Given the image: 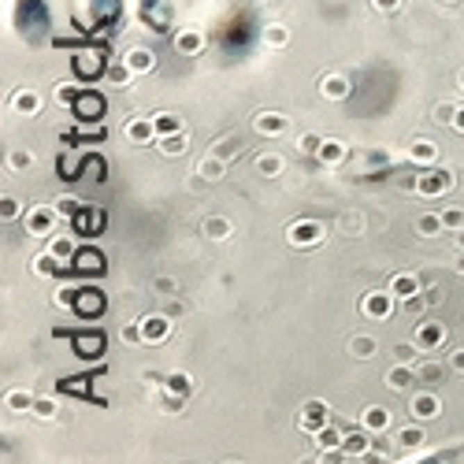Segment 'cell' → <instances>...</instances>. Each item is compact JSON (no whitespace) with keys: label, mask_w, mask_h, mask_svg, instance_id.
<instances>
[{"label":"cell","mask_w":464,"mask_h":464,"mask_svg":"<svg viewBox=\"0 0 464 464\" xmlns=\"http://www.w3.org/2000/svg\"><path fill=\"white\" fill-rule=\"evenodd\" d=\"M342 438H345V435H342L338 427H331V424L320 427L316 435H312V442L320 446V453H338V449H342Z\"/></svg>","instance_id":"cell-28"},{"label":"cell","mask_w":464,"mask_h":464,"mask_svg":"<svg viewBox=\"0 0 464 464\" xmlns=\"http://www.w3.org/2000/svg\"><path fill=\"white\" fill-rule=\"evenodd\" d=\"M345 156H349V145L342 138H323L316 149V164H323V167H338Z\"/></svg>","instance_id":"cell-13"},{"label":"cell","mask_w":464,"mask_h":464,"mask_svg":"<svg viewBox=\"0 0 464 464\" xmlns=\"http://www.w3.org/2000/svg\"><path fill=\"white\" fill-rule=\"evenodd\" d=\"M123 134H126V142L131 145H156V123H153V115H142V119H126L123 126Z\"/></svg>","instance_id":"cell-12"},{"label":"cell","mask_w":464,"mask_h":464,"mask_svg":"<svg viewBox=\"0 0 464 464\" xmlns=\"http://www.w3.org/2000/svg\"><path fill=\"white\" fill-rule=\"evenodd\" d=\"M390 294H394L397 301H408V297L424 294V286H420V275H413V272L394 275V279H390Z\"/></svg>","instance_id":"cell-21"},{"label":"cell","mask_w":464,"mask_h":464,"mask_svg":"<svg viewBox=\"0 0 464 464\" xmlns=\"http://www.w3.org/2000/svg\"><path fill=\"white\" fill-rule=\"evenodd\" d=\"M175 52L179 56H201L204 52V34L201 30H179L175 34Z\"/></svg>","instance_id":"cell-23"},{"label":"cell","mask_w":464,"mask_h":464,"mask_svg":"<svg viewBox=\"0 0 464 464\" xmlns=\"http://www.w3.org/2000/svg\"><path fill=\"white\" fill-rule=\"evenodd\" d=\"M361 226H364V219L357 212H345L342 219H338V231H345V234H361Z\"/></svg>","instance_id":"cell-52"},{"label":"cell","mask_w":464,"mask_h":464,"mask_svg":"<svg viewBox=\"0 0 464 464\" xmlns=\"http://www.w3.org/2000/svg\"><path fill=\"white\" fill-rule=\"evenodd\" d=\"M383 383H386V390H394V394H408V390H413V386L420 383V375H416V368H413V364L397 361L394 368L383 375Z\"/></svg>","instance_id":"cell-10"},{"label":"cell","mask_w":464,"mask_h":464,"mask_svg":"<svg viewBox=\"0 0 464 464\" xmlns=\"http://www.w3.org/2000/svg\"><path fill=\"white\" fill-rule=\"evenodd\" d=\"M74 71L90 78V74L101 71V56H97V52H78V56H74Z\"/></svg>","instance_id":"cell-41"},{"label":"cell","mask_w":464,"mask_h":464,"mask_svg":"<svg viewBox=\"0 0 464 464\" xmlns=\"http://www.w3.org/2000/svg\"><path fill=\"white\" fill-rule=\"evenodd\" d=\"M349 93H353V82L345 74H323L320 78V97H327V101H345Z\"/></svg>","instance_id":"cell-18"},{"label":"cell","mask_w":464,"mask_h":464,"mask_svg":"<svg viewBox=\"0 0 464 464\" xmlns=\"http://www.w3.org/2000/svg\"><path fill=\"white\" fill-rule=\"evenodd\" d=\"M457 108H461V104H453V101H438V104H435V112H431V115H435V123H442V126H453V119H457Z\"/></svg>","instance_id":"cell-42"},{"label":"cell","mask_w":464,"mask_h":464,"mask_svg":"<svg viewBox=\"0 0 464 464\" xmlns=\"http://www.w3.org/2000/svg\"><path fill=\"white\" fill-rule=\"evenodd\" d=\"M442 223H446V231H461V226H464V208H457V204L446 208V212H442Z\"/></svg>","instance_id":"cell-50"},{"label":"cell","mask_w":464,"mask_h":464,"mask_svg":"<svg viewBox=\"0 0 464 464\" xmlns=\"http://www.w3.org/2000/svg\"><path fill=\"white\" fill-rule=\"evenodd\" d=\"M164 390H175V394H182V397H190L193 390H197V379H193V375H186V372H167V375H164Z\"/></svg>","instance_id":"cell-30"},{"label":"cell","mask_w":464,"mask_h":464,"mask_svg":"<svg viewBox=\"0 0 464 464\" xmlns=\"http://www.w3.org/2000/svg\"><path fill=\"white\" fill-rule=\"evenodd\" d=\"M156 149H160V153H164V156H182V153H186V149H190V142H186V134H167V138H156Z\"/></svg>","instance_id":"cell-34"},{"label":"cell","mask_w":464,"mask_h":464,"mask_svg":"<svg viewBox=\"0 0 464 464\" xmlns=\"http://www.w3.org/2000/svg\"><path fill=\"white\" fill-rule=\"evenodd\" d=\"M201 231H204V238H208V242H226L234 226H231L226 215H208V219L201 223Z\"/></svg>","instance_id":"cell-26"},{"label":"cell","mask_w":464,"mask_h":464,"mask_svg":"<svg viewBox=\"0 0 464 464\" xmlns=\"http://www.w3.org/2000/svg\"><path fill=\"white\" fill-rule=\"evenodd\" d=\"M320 142H323L320 134H301V138H297V153H301V156H316Z\"/></svg>","instance_id":"cell-49"},{"label":"cell","mask_w":464,"mask_h":464,"mask_svg":"<svg viewBox=\"0 0 464 464\" xmlns=\"http://www.w3.org/2000/svg\"><path fill=\"white\" fill-rule=\"evenodd\" d=\"M138 327H142L145 345H160V342L171 338V316L167 312H145V316L138 320Z\"/></svg>","instance_id":"cell-5"},{"label":"cell","mask_w":464,"mask_h":464,"mask_svg":"<svg viewBox=\"0 0 464 464\" xmlns=\"http://www.w3.org/2000/svg\"><path fill=\"white\" fill-rule=\"evenodd\" d=\"M323 234H327V226L320 219H294L286 226V242L294 245V249H312V245L323 242Z\"/></svg>","instance_id":"cell-1"},{"label":"cell","mask_w":464,"mask_h":464,"mask_svg":"<svg viewBox=\"0 0 464 464\" xmlns=\"http://www.w3.org/2000/svg\"><path fill=\"white\" fill-rule=\"evenodd\" d=\"M45 249H49L52 256H56V260H60L63 267H71V264H74V256H78V245H74V234H52Z\"/></svg>","instance_id":"cell-16"},{"label":"cell","mask_w":464,"mask_h":464,"mask_svg":"<svg viewBox=\"0 0 464 464\" xmlns=\"http://www.w3.org/2000/svg\"><path fill=\"white\" fill-rule=\"evenodd\" d=\"M372 4H375V12L390 15V12H397V8H401V0H372Z\"/></svg>","instance_id":"cell-56"},{"label":"cell","mask_w":464,"mask_h":464,"mask_svg":"<svg viewBox=\"0 0 464 464\" xmlns=\"http://www.w3.org/2000/svg\"><path fill=\"white\" fill-rule=\"evenodd\" d=\"M449 368L457 372V375H464V345H461V349H453V353H449Z\"/></svg>","instance_id":"cell-55"},{"label":"cell","mask_w":464,"mask_h":464,"mask_svg":"<svg viewBox=\"0 0 464 464\" xmlns=\"http://www.w3.org/2000/svg\"><path fill=\"white\" fill-rule=\"evenodd\" d=\"M56 219H60V212H56V204H34V208L26 212V234H34V238H52L56 234Z\"/></svg>","instance_id":"cell-2"},{"label":"cell","mask_w":464,"mask_h":464,"mask_svg":"<svg viewBox=\"0 0 464 464\" xmlns=\"http://www.w3.org/2000/svg\"><path fill=\"white\" fill-rule=\"evenodd\" d=\"M457 253H464V226L457 231Z\"/></svg>","instance_id":"cell-60"},{"label":"cell","mask_w":464,"mask_h":464,"mask_svg":"<svg viewBox=\"0 0 464 464\" xmlns=\"http://www.w3.org/2000/svg\"><path fill=\"white\" fill-rule=\"evenodd\" d=\"M253 171L260 179H279L286 171V160H283V153H256L253 156Z\"/></svg>","instance_id":"cell-20"},{"label":"cell","mask_w":464,"mask_h":464,"mask_svg":"<svg viewBox=\"0 0 464 464\" xmlns=\"http://www.w3.org/2000/svg\"><path fill=\"white\" fill-rule=\"evenodd\" d=\"M19 215H23V204H19L15 197H4V201H0V219H4V223H15Z\"/></svg>","instance_id":"cell-48"},{"label":"cell","mask_w":464,"mask_h":464,"mask_svg":"<svg viewBox=\"0 0 464 464\" xmlns=\"http://www.w3.org/2000/svg\"><path fill=\"white\" fill-rule=\"evenodd\" d=\"M153 123H156V138H167V134H179L182 131V119H179V115H171V112L153 115Z\"/></svg>","instance_id":"cell-37"},{"label":"cell","mask_w":464,"mask_h":464,"mask_svg":"<svg viewBox=\"0 0 464 464\" xmlns=\"http://www.w3.org/2000/svg\"><path fill=\"white\" fill-rule=\"evenodd\" d=\"M34 390H26V386H15V390H8L4 394V405H8V413H15V416H23V413H34Z\"/></svg>","instance_id":"cell-22"},{"label":"cell","mask_w":464,"mask_h":464,"mask_svg":"<svg viewBox=\"0 0 464 464\" xmlns=\"http://www.w3.org/2000/svg\"><path fill=\"white\" fill-rule=\"evenodd\" d=\"M182 405H186V397L182 394H175V390H164V386H160V408H164V413H182Z\"/></svg>","instance_id":"cell-43"},{"label":"cell","mask_w":464,"mask_h":464,"mask_svg":"<svg viewBox=\"0 0 464 464\" xmlns=\"http://www.w3.org/2000/svg\"><path fill=\"white\" fill-rule=\"evenodd\" d=\"M74 272H82V275H93V272H101L104 260H101V253H93V249H78V256H74Z\"/></svg>","instance_id":"cell-35"},{"label":"cell","mask_w":464,"mask_h":464,"mask_svg":"<svg viewBox=\"0 0 464 464\" xmlns=\"http://www.w3.org/2000/svg\"><path fill=\"white\" fill-rule=\"evenodd\" d=\"M394 305H397V297L390 294V286H386V290H372V294L361 297V312L368 320H390L394 316Z\"/></svg>","instance_id":"cell-4"},{"label":"cell","mask_w":464,"mask_h":464,"mask_svg":"<svg viewBox=\"0 0 464 464\" xmlns=\"http://www.w3.org/2000/svg\"><path fill=\"white\" fill-rule=\"evenodd\" d=\"M345 349H349V357H357V361H372L375 353H379V342H375L372 334H353Z\"/></svg>","instance_id":"cell-25"},{"label":"cell","mask_w":464,"mask_h":464,"mask_svg":"<svg viewBox=\"0 0 464 464\" xmlns=\"http://www.w3.org/2000/svg\"><path fill=\"white\" fill-rule=\"evenodd\" d=\"M372 431H349V435H345L342 438V453H345V457H368V453H372Z\"/></svg>","instance_id":"cell-19"},{"label":"cell","mask_w":464,"mask_h":464,"mask_svg":"<svg viewBox=\"0 0 464 464\" xmlns=\"http://www.w3.org/2000/svg\"><path fill=\"white\" fill-rule=\"evenodd\" d=\"M397 361H405V364H413V357H416V353H420V345L416 342H397Z\"/></svg>","instance_id":"cell-54"},{"label":"cell","mask_w":464,"mask_h":464,"mask_svg":"<svg viewBox=\"0 0 464 464\" xmlns=\"http://www.w3.org/2000/svg\"><path fill=\"white\" fill-rule=\"evenodd\" d=\"M30 167H34V153H26V149L8 153V171H30Z\"/></svg>","instance_id":"cell-44"},{"label":"cell","mask_w":464,"mask_h":464,"mask_svg":"<svg viewBox=\"0 0 464 464\" xmlns=\"http://www.w3.org/2000/svg\"><path fill=\"white\" fill-rule=\"evenodd\" d=\"M442 4H461V0H442Z\"/></svg>","instance_id":"cell-63"},{"label":"cell","mask_w":464,"mask_h":464,"mask_svg":"<svg viewBox=\"0 0 464 464\" xmlns=\"http://www.w3.org/2000/svg\"><path fill=\"white\" fill-rule=\"evenodd\" d=\"M331 424V405L323 401V397H312V401L301 405V416H297V427L305 431V435H316L320 427Z\"/></svg>","instance_id":"cell-3"},{"label":"cell","mask_w":464,"mask_h":464,"mask_svg":"<svg viewBox=\"0 0 464 464\" xmlns=\"http://www.w3.org/2000/svg\"><path fill=\"white\" fill-rule=\"evenodd\" d=\"M153 290H156L160 297H171V294L179 290V283H175L171 275H160V279H153Z\"/></svg>","instance_id":"cell-53"},{"label":"cell","mask_w":464,"mask_h":464,"mask_svg":"<svg viewBox=\"0 0 464 464\" xmlns=\"http://www.w3.org/2000/svg\"><path fill=\"white\" fill-rule=\"evenodd\" d=\"M405 160H408V164H416V167H431L438 160V145L427 142V138H416V142H408Z\"/></svg>","instance_id":"cell-15"},{"label":"cell","mask_w":464,"mask_h":464,"mask_svg":"<svg viewBox=\"0 0 464 464\" xmlns=\"http://www.w3.org/2000/svg\"><path fill=\"white\" fill-rule=\"evenodd\" d=\"M60 267H63V264H60V260H56V256H52L49 249H45V253H38L34 260H30V272H34L38 279H52V275L60 272Z\"/></svg>","instance_id":"cell-31"},{"label":"cell","mask_w":464,"mask_h":464,"mask_svg":"<svg viewBox=\"0 0 464 464\" xmlns=\"http://www.w3.org/2000/svg\"><path fill=\"white\" fill-rule=\"evenodd\" d=\"M78 294H82V290H74L71 283H63V286H56V294H52V305H56V308H78Z\"/></svg>","instance_id":"cell-36"},{"label":"cell","mask_w":464,"mask_h":464,"mask_svg":"<svg viewBox=\"0 0 464 464\" xmlns=\"http://www.w3.org/2000/svg\"><path fill=\"white\" fill-rule=\"evenodd\" d=\"M212 153H219L223 160H231L234 153H238V142H226V145H215V149H212Z\"/></svg>","instance_id":"cell-57"},{"label":"cell","mask_w":464,"mask_h":464,"mask_svg":"<svg viewBox=\"0 0 464 464\" xmlns=\"http://www.w3.org/2000/svg\"><path fill=\"white\" fill-rule=\"evenodd\" d=\"M290 131V115L283 112H256L253 115V134L260 138H283Z\"/></svg>","instance_id":"cell-9"},{"label":"cell","mask_w":464,"mask_h":464,"mask_svg":"<svg viewBox=\"0 0 464 464\" xmlns=\"http://www.w3.org/2000/svg\"><path fill=\"white\" fill-rule=\"evenodd\" d=\"M361 427H364V431H372V435H386V431L394 427L390 408H383V405H368V408L361 413Z\"/></svg>","instance_id":"cell-14"},{"label":"cell","mask_w":464,"mask_h":464,"mask_svg":"<svg viewBox=\"0 0 464 464\" xmlns=\"http://www.w3.org/2000/svg\"><path fill=\"white\" fill-rule=\"evenodd\" d=\"M424 442H427V435H424V427H420V420L397 431V446H401V453L405 449H424Z\"/></svg>","instance_id":"cell-29"},{"label":"cell","mask_w":464,"mask_h":464,"mask_svg":"<svg viewBox=\"0 0 464 464\" xmlns=\"http://www.w3.org/2000/svg\"><path fill=\"white\" fill-rule=\"evenodd\" d=\"M104 308V301L93 294V290H82L78 294V312H85V316H93V312H101Z\"/></svg>","instance_id":"cell-47"},{"label":"cell","mask_w":464,"mask_h":464,"mask_svg":"<svg viewBox=\"0 0 464 464\" xmlns=\"http://www.w3.org/2000/svg\"><path fill=\"white\" fill-rule=\"evenodd\" d=\"M416 231L424 234V238H435L438 231H446V223H442V212H438V215H431V212L420 215V219H416Z\"/></svg>","instance_id":"cell-39"},{"label":"cell","mask_w":464,"mask_h":464,"mask_svg":"<svg viewBox=\"0 0 464 464\" xmlns=\"http://www.w3.org/2000/svg\"><path fill=\"white\" fill-rule=\"evenodd\" d=\"M104 78H108V85H115V90H123V85H131V82L138 78V74H134L131 67H126V63H123V56H119V60H112V63H108V67H104Z\"/></svg>","instance_id":"cell-27"},{"label":"cell","mask_w":464,"mask_h":464,"mask_svg":"<svg viewBox=\"0 0 464 464\" xmlns=\"http://www.w3.org/2000/svg\"><path fill=\"white\" fill-rule=\"evenodd\" d=\"M82 112V119H97V115L104 112V104H101V97H93V93H82L78 97V104H74Z\"/></svg>","instance_id":"cell-40"},{"label":"cell","mask_w":464,"mask_h":464,"mask_svg":"<svg viewBox=\"0 0 464 464\" xmlns=\"http://www.w3.org/2000/svg\"><path fill=\"white\" fill-rule=\"evenodd\" d=\"M416 375H420V383L435 386V383H442V375H446V368H442L438 361H424V364L416 368Z\"/></svg>","instance_id":"cell-38"},{"label":"cell","mask_w":464,"mask_h":464,"mask_svg":"<svg viewBox=\"0 0 464 464\" xmlns=\"http://www.w3.org/2000/svg\"><path fill=\"white\" fill-rule=\"evenodd\" d=\"M123 63L131 67L134 74H149L156 67V52L153 49H145V45H134V49H126L123 52Z\"/></svg>","instance_id":"cell-17"},{"label":"cell","mask_w":464,"mask_h":464,"mask_svg":"<svg viewBox=\"0 0 464 464\" xmlns=\"http://www.w3.org/2000/svg\"><path fill=\"white\" fill-rule=\"evenodd\" d=\"M78 97H82V90L74 82H56V85H52V101H56L60 108H74V104H78Z\"/></svg>","instance_id":"cell-32"},{"label":"cell","mask_w":464,"mask_h":464,"mask_svg":"<svg viewBox=\"0 0 464 464\" xmlns=\"http://www.w3.org/2000/svg\"><path fill=\"white\" fill-rule=\"evenodd\" d=\"M8 108H12L15 115H23V119H34L41 112V93L30 90V85H19V90L8 97Z\"/></svg>","instance_id":"cell-11"},{"label":"cell","mask_w":464,"mask_h":464,"mask_svg":"<svg viewBox=\"0 0 464 464\" xmlns=\"http://www.w3.org/2000/svg\"><path fill=\"white\" fill-rule=\"evenodd\" d=\"M453 131H461V134H464V104L457 108V119H453Z\"/></svg>","instance_id":"cell-59"},{"label":"cell","mask_w":464,"mask_h":464,"mask_svg":"<svg viewBox=\"0 0 464 464\" xmlns=\"http://www.w3.org/2000/svg\"><path fill=\"white\" fill-rule=\"evenodd\" d=\"M52 204H56L60 219H74V215H78V212H82V208H78V201H74V197H71V193H60V197H56V201H52Z\"/></svg>","instance_id":"cell-45"},{"label":"cell","mask_w":464,"mask_h":464,"mask_svg":"<svg viewBox=\"0 0 464 464\" xmlns=\"http://www.w3.org/2000/svg\"><path fill=\"white\" fill-rule=\"evenodd\" d=\"M457 275H464V253H461V260H457Z\"/></svg>","instance_id":"cell-62"},{"label":"cell","mask_w":464,"mask_h":464,"mask_svg":"<svg viewBox=\"0 0 464 464\" xmlns=\"http://www.w3.org/2000/svg\"><path fill=\"white\" fill-rule=\"evenodd\" d=\"M408 416L420 420V424H427V420H438L442 416V401L431 390H420L408 397Z\"/></svg>","instance_id":"cell-8"},{"label":"cell","mask_w":464,"mask_h":464,"mask_svg":"<svg viewBox=\"0 0 464 464\" xmlns=\"http://www.w3.org/2000/svg\"><path fill=\"white\" fill-rule=\"evenodd\" d=\"M197 175L204 182H223L226 175V160L219 153H208V156H201V164H197Z\"/></svg>","instance_id":"cell-24"},{"label":"cell","mask_w":464,"mask_h":464,"mask_svg":"<svg viewBox=\"0 0 464 464\" xmlns=\"http://www.w3.org/2000/svg\"><path fill=\"white\" fill-rule=\"evenodd\" d=\"M453 190V171L449 167H438V171H424V175L416 179V193H424V197H442V193Z\"/></svg>","instance_id":"cell-7"},{"label":"cell","mask_w":464,"mask_h":464,"mask_svg":"<svg viewBox=\"0 0 464 464\" xmlns=\"http://www.w3.org/2000/svg\"><path fill=\"white\" fill-rule=\"evenodd\" d=\"M424 297H427V305H442V286H427Z\"/></svg>","instance_id":"cell-58"},{"label":"cell","mask_w":464,"mask_h":464,"mask_svg":"<svg viewBox=\"0 0 464 464\" xmlns=\"http://www.w3.org/2000/svg\"><path fill=\"white\" fill-rule=\"evenodd\" d=\"M413 342L420 345V353H435L446 345V327H442L438 320H420L413 331Z\"/></svg>","instance_id":"cell-6"},{"label":"cell","mask_w":464,"mask_h":464,"mask_svg":"<svg viewBox=\"0 0 464 464\" xmlns=\"http://www.w3.org/2000/svg\"><path fill=\"white\" fill-rule=\"evenodd\" d=\"M119 338H123V345H145V338H142V327H138V323H126V327L119 331Z\"/></svg>","instance_id":"cell-51"},{"label":"cell","mask_w":464,"mask_h":464,"mask_svg":"<svg viewBox=\"0 0 464 464\" xmlns=\"http://www.w3.org/2000/svg\"><path fill=\"white\" fill-rule=\"evenodd\" d=\"M457 90H461V93H464V67H461V71H457Z\"/></svg>","instance_id":"cell-61"},{"label":"cell","mask_w":464,"mask_h":464,"mask_svg":"<svg viewBox=\"0 0 464 464\" xmlns=\"http://www.w3.org/2000/svg\"><path fill=\"white\" fill-rule=\"evenodd\" d=\"M56 413H60L56 397H38V401H34V416L38 420H56Z\"/></svg>","instance_id":"cell-46"},{"label":"cell","mask_w":464,"mask_h":464,"mask_svg":"<svg viewBox=\"0 0 464 464\" xmlns=\"http://www.w3.org/2000/svg\"><path fill=\"white\" fill-rule=\"evenodd\" d=\"M264 45L267 49H286L290 45V26L286 23H267L264 26Z\"/></svg>","instance_id":"cell-33"}]
</instances>
